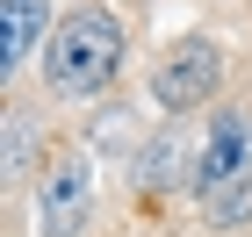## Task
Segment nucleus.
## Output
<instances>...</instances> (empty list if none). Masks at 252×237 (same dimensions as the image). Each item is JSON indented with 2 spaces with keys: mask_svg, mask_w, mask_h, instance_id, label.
<instances>
[{
  "mask_svg": "<svg viewBox=\"0 0 252 237\" xmlns=\"http://www.w3.org/2000/svg\"><path fill=\"white\" fill-rule=\"evenodd\" d=\"M223 86V43L216 36H173L152 65V108L166 115H188Z\"/></svg>",
  "mask_w": 252,
  "mask_h": 237,
  "instance_id": "2",
  "label": "nucleus"
},
{
  "mask_svg": "<svg viewBox=\"0 0 252 237\" xmlns=\"http://www.w3.org/2000/svg\"><path fill=\"white\" fill-rule=\"evenodd\" d=\"M116 72H123V22L108 7H72L43 43V86L58 101H79L101 94Z\"/></svg>",
  "mask_w": 252,
  "mask_h": 237,
  "instance_id": "1",
  "label": "nucleus"
},
{
  "mask_svg": "<svg viewBox=\"0 0 252 237\" xmlns=\"http://www.w3.org/2000/svg\"><path fill=\"white\" fill-rule=\"evenodd\" d=\"M94 223V165L79 151L43 158L36 173V237H79Z\"/></svg>",
  "mask_w": 252,
  "mask_h": 237,
  "instance_id": "3",
  "label": "nucleus"
},
{
  "mask_svg": "<svg viewBox=\"0 0 252 237\" xmlns=\"http://www.w3.org/2000/svg\"><path fill=\"white\" fill-rule=\"evenodd\" d=\"M245 173H252V108H223L202 137V158H194V194L209 201L216 187H231Z\"/></svg>",
  "mask_w": 252,
  "mask_h": 237,
  "instance_id": "4",
  "label": "nucleus"
},
{
  "mask_svg": "<svg viewBox=\"0 0 252 237\" xmlns=\"http://www.w3.org/2000/svg\"><path fill=\"white\" fill-rule=\"evenodd\" d=\"M202 209H209L216 230H245V223H252V173H245V180H231V187H216Z\"/></svg>",
  "mask_w": 252,
  "mask_h": 237,
  "instance_id": "7",
  "label": "nucleus"
},
{
  "mask_svg": "<svg viewBox=\"0 0 252 237\" xmlns=\"http://www.w3.org/2000/svg\"><path fill=\"white\" fill-rule=\"evenodd\" d=\"M137 187L144 194H173V187H194V158L180 151V137L166 130V137H152L144 151H137Z\"/></svg>",
  "mask_w": 252,
  "mask_h": 237,
  "instance_id": "6",
  "label": "nucleus"
},
{
  "mask_svg": "<svg viewBox=\"0 0 252 237\" xmlns=\"http://www.w3.org/2000/svg\"><path fill=\"white\" fill-rule=\"evenodd\" d=\"M51 0H7L0 7V65L22 72L29 58H43V43H51Z\"/></svg>",
  "mask_w": 252,
  "mask_h": 237,
  "instance_id": "5",
  "label": "nucleus"
}]
</instances>
